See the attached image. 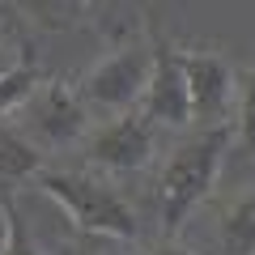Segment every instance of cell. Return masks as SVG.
<instances>
[{
    "mask_svg": "<svg viewBox=\"0 0 255 255\" xmlns=\"http://www.w3.org/2000/svg\"><path fill=\"white\" fill-rule=\"evenodd\" d=\"M124 4H132V0H85V17H98V21H107L111 13H119Z\"/></svg>",
    "mask_w": 255,
    "mask_h": 255,
    "instance_id": "9a60e30c",
    "label": "cell"
},
{
    "mask_svg": "<svg viewBox=\"0 0 255 255\" xmlns=\"http://www.w3.org/2000/svg\"><path fill=\"white\" fill-rule=\"evenodd\" d=\"M34 187L51 204H60L77 234H107V238H124V243L140 234L136 209L94 166H43L34 174Z\"/></svg>",
    "mask_w": 255,
    "mask_h": 255,
    "instance_id": "7a4b0ae2",
    "label": "cell"
},
{
    "mask_svg": "<svg viewBox=\"0 0 255 255\" xmlns=\"http://www.w3.org/2000/svg\"><path fill=\"white\" fill-rule=\"evenodd\" d=\"M217 238H221V255H255V191H247L221 209Z\"/></svg>",
    "mask_w": 255,
    "mask_h": 255,
    "instance_id": "9c48e42d",
    "label": "cell"
},
{
    "mask_svg": "<svg viewBox=\"0 0 255 255\" xmlns=\"http://www.w3.org/2000/svg\"><path fill=\"white\" fill-rule=\"evenodd\" d=\"M81 153L94 170L102 174H132L145 170L157 153V128L140 115L136 107L107 115L98 128H90L81 140Z\"/></svg>",
    "mask_w": 255,
    "mask_h": 255,
    "instance_id": "5b68a950",
    "label": "cell"
},
{
    "mask_svg": "<svg viewBox=\"0 0 255 255\" xmlns=\"http://www.w3.org/2000/svg\"><path fill=\"white\" fill-rule=\"evenodd\" d=\"M4 255H47L43 247L34 243V234H30L26 217H21L13 204H9V247H4Z\"/></svg>",
    "mask_w": 255,
    "mask_h": 255,
    "instance_id": "5bb4252c",
    "label": "cell"
},
{
    "mask_svg": "<svg viewBox=\"0 0 255 255\" xmlns=\"http://www.w3.org/2000/svg\"><path fill=\"white\" fill-rule=\"evenodd\" d=\"M149 68H153V43L145 38H132V43L107 51L90 73L81 77V98L90 111H107V115H119V111H132L145 94Z\"/></svg>",
    "mask_w": 255,
    "mask_h": 255,
    "instance_id": "277c9868",
    "label": "cell"
},
{
    "mask_svg": "<svg viewBox=\"0 0 255 255\" xmlns=\"http://www.w3.org/2000/svg\"><path fill=\"white\" fill-rule=\"evenodd\" d=\"M183 73H187V98H191V124L209 128L226 124L234 107V68L221 51H183Z\"/></svg>",
    "mask_w": 255,
    "mask_h": 255,
    "instance_id": "52a82bcc",
    "label": "cell"
},
{
    "mask_svg": "<svg viewBox=\"0 0 255 255\" xmlns=\"http://www.w3.org/2000/svg\"><path fill=\"white\" fill-rule=\"evenodd\" d=\"M0 13H4V0H0Z\"/></svg>",
    "mask_w": 255,
    "mask_h": 255,
    "instance_id": "ac0fdd59",
    "label": "cell"
},
{
    "mask_svg": "<svg viewBox=\"0 0 255 255\" xmlns=\"http://www.w3.org/2000/svg\"><path fill=\"white\" fill-rule=\"evenodd\" d=\"M234 107H238V124H234V145H243L255 157V68L238 77L234 85Z\"/></svg>",
    "mask_w": 255,
    "mask_h": 255,
    "instance_id": "8fae6325",
    "label": "cell"
},
{
    "mask_svg": "<svg viewBox=\"0 0 255 255\" xmlns=\"http://www.w3.org/2000/svg\"><path fill=\"white\" fill-rule=\"evenodd\" d=\"M68 255H128L124 238H107V234H77L68 243Z\"/></svg>",
    "mask_w": 255,
    "mask_h": 255,
    "instance_id": "4fadbf2b",
    "label": "cell"
},
{
    "mask_svg": "<svg viewBox=\"0 0 255 255\" xmlns=\"http://www.w3.org/2000/svg\"><path fill=\"white\" fill-rule=\"evenodd\" d=\"M149 255H196V251H191V247H183L179 238H162V243L149 247Z\"/></svg>",
    "mask_w": 255,
    "mask_h": 255,
    "instance_id": "2e32d148",
    "label": "cell"
},
{
    "mask_svg": "<svg viewBox=\"0 0 255 255\" xmlns=\"http://www.w3.org/2000/svg\"><path fill=\"white\" fill-rule=\"evenodd\" d=\"M26 64H34L30 60L26 34H21V26H13V21L0 13V81L9 73H17V68H26Z\"/></svg>",
    "mask_w": 255,
    "mask_h": 255,
    "instance_id": "7c38bea8",
    "label": "cell"
},
{
    "mask_svg": "<svg viewBox=\"0 0 255 255\" xmlns=\"http://www.w3.org/2000/svg\"><path fill=\"white\" fill-rule=\"evenodd\" d=\"M4 247H9V204L0 196V255H4Z\"/></svg>",
    "mask_w": 255,
    "mask_h": 255,
    "instance_id": "e0dca14e",
    "label": "cell"
},
{
    "mask_svg": "<svg viewBox=\"0 0 255 255\" xmlns=\"http://www.w3.org/2000/svg\"><path fill=\"white\" fill-rule=\"evenodd\" d=\"M13 124L34 140L43 153H64V149H77L90 132V107H85L81 90L60 77H38L34 90L9 111Z\"/></svg>",
    "mask_w": 255,
    "mask_h": 255,
    "instance_id": "3957f363",
    "label": "cell"
},
{
    "mask_svg": "<svg viewBox=\"0 0 255 255\" xmlns=\"http://www.w3.org/2000/svg\"><path fill=\"white\" fill-rule=\"evenodd\" d=\"M47 153L13 124V115H0V196L17 183H34V174L43 170Z\"/></svg>",
    "mask_w": 255,
    "mask_h": 255,
    "instance_id": "ba28073f",
    "label": "cell"
},
{
    "mask_svg": "<svg viewBox=\"0 0 255 255\" xmlns=\"http://www.w3.org/2000/svg\"><path fill=\"white\" fill-rule=\"evenodd\" d=\"M4 4L34 30H51V34L85 21V0H4Z\"/></svg>",
    "mask_w": 255,
    "mask_h": 255,
    "instance_id": "30bf717a",
    "label": "cell"
},
{
    "mask_svg": "<svg viewBox=\"0 0 255 255\" xmlns=\"http://www.w3.org/2000/svg\"><path fill=\"white\" fill-rule=\"evenodd\" d=\"M136 111L153 128H191L183 51H174L170 43H153V68H149V81H145V94H140Z\"/></svg>",
    "mask_w": 255,
    "mask_h": 255,
    "instance_id": "8992f818",
    "label": "cell"
},
{
    "mask_svg": "<svg viewBox=\"0 0 255 255\" xmlns=\"http://www.w3.org/2000/svg\"><path fill=\"white\" fill-rule=\"evenodd\" d=\"M230 149H234V128L230 124H209V128L191 124V132H183L166 149L162 166H157V183H153L162 238H174L183 230V221L213 196Z\"/></svg>",
    "mask_w": 255,
    "mask_h": 255,
    "instance_id": "6da1fadb",
    "label": "cell"
}]
</instances>
